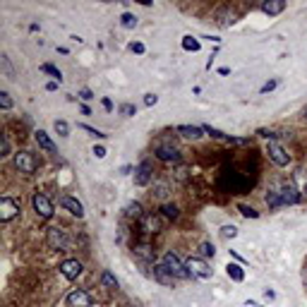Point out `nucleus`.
<instances>
[{"label":"nucleus","instance_id":"f704fd0d","mask_svg":"<svg viewBox=\"0 0 307 307\" xmlns=\"http://www.w3.org/2000/svg\"><path fill=\"white\" fill-rule=\"evenodd\" d=\"M257 135H259V137H264V139H269V142H276V137H278L276 132H271V130H267V127H259V130H257Z\"/></svg>","mask_w":307,"mask_h":307},{"label":"nucleus","instance_id":"4be33fe9","mask_svg":"<svg viewBox=\"0 0 307 307\" xmlns=\"http://www.w3.org/2000/svg\"><path fill=\"white\" fill-rule=\"evenodd\" d=\"M101 283L108 290H118V278H115L110 271H103V273H101Z\"/></svg>","mask_w":307,"mask_h":307},{"label":"nucleus","instance_id":"a211bd4d","mask_svg":"<svg viewBox=\"0 0 307 307\" xmlns=\"http://www.w3.org/2000/svg\"><path fill=\"white\" fill-rule=\"evenodd\" d=\"M238 22V15H235L233 10H228V7H223V10H218L216 12V24L218 27H231Z\"/></svg>","mask_w":307,"mask_h":307},{"label":"nucleus","instance_id":"72a5a7b5","mask_svg":"<svg viewBox=\"0 0 307 307\" xmlns=\"http://www.w3.org/2000/svg\"><path fill=\"white\" fill-rule=\"evenodd\" d=\"M221 235H223L226 240H233V238H238V228H235V226H223V228H221Z\"/></svg>","mask_w":307,"mask_h":307},{"label":"nucleus","instance_id":"b1692460","mask_svg":"<svg viewBox=\"0 0 307 307\" xmlns=\"http://www.w3.org/2000/svg\"><path fill=\"white\" fill-rule=\"evenodd\" d=\"M168 190H171V187H168V182H166V180H156V182H154V195H156L159 199L168 197Z\"/></svg>","mask_w":307,"mask_h":307},{"label":"nucleus","instance_id":"5701e85b","mask_svg":"<svg viewBox=\"0 0 307 307\" xmlns=\"http://www.w3.org/2000/svg\"><path fill=\"white\" fill-rule=\"evenodd\" d=\"M182 48H185V51H192V53H197L199 48H202V43H199L195 36H182Z\"/></svg>","mask_w":307,"mask_h":307},{"label":"nucleus","instance_id":"09e8293b","mask_svg":"<svg viewBox=\"0 0 307 307\" xmlns=\"http://www.w3.org/2000/svg\"><path fill=\"white\" fill-rule=\"evenodd\" d=\"M303 120H307V106L303 108Z\"/></svg>","mask_w":307,"mask_h":307},{"label":"nucleus","instance_id":"2eb2a0df","mask_svg":"<svg viewBox=\"0 0 307 307\" xmlns=\"http://www.w3.org/2000/svg\"><path fill=\"white\" fill-rule=\"evenodd\" d=\"M283 10H286V0H267V2H262V12L269 15V17L281 15Z\"/></svg>","mask_w":307,"mask_h":307},{"label":"nucleus","instance_id":"c9c22d12","mask_svg":"<svg viewBox=\"0 0 307 307\" xmlns=\"http://www.w3.org/2000/svg\"><path fill=\"white\" fill-rule=\"evenodd\" d=\"M0 63H2V68H5V72L10 74V77H15V70H12V63H10V58L2 53L0 55Z\"/></svg>","mask_w":307,"mask_h":307},{"label":"nucleus","instance_id":"a18cd8bd","mask_svg":"<svg viewBox=\"0 0 307 307\" xmlns=\"http://www.w3.org/2000/svg\"><path fill=\"white\" fill-rule=\"evenodd\" d=\"M101 106L110 113V110H113V101H110V99H101Z\"/></svg>","mask_w":307,"mask_h":307},{"label":"nucleus","instance_id":"49530a36","mask_svg":"<svg viewBox=\"0 0 307 307\" xmlns=\"http://www.w3.org/2000/svg\"><path fill=\"white\" fill-rule=\"evenodd\" d=\"M58 84H60V82H55V79L53 82H48V84H46V91H55L58 89Z\"/></svg>","mask_w":307,"mask_h":307},{"label":"nucleus","instance_id":"412c9836","mask_svg":"<svg viewBox=\"0 0 307 307\" xmlns=\"http://www.w3.org/2000/svg\"><path fill=\"white\" fill-rule=\"evenodd\" d=\"M125 216L130 218H142L144 216V209H142V204L139 202H130L125 206Z\"/></svg>","mask_w":307,"mask_h":307},{"label":"nucleus","instance_id":"dca6fc26","mask_svg":"<svg viewBox=\"0 0 307 307\" xmlns=\"http://www.w3.org/2000/svg\"><path fill=\"white\" fill-rule=\"evenodd\" d=\"M34 139H36V144L41 146V149H46V151H51V154H55L58 151V146L53 144V139L48 137V132H43V130H36L34 132Z\"/></svg>","mask_w":307,"mask_h":307},{"label":"nucleus","instance_id":"20e7f679","mask_svg":"<svg viewBox=\"0 0 307 307\" xmlns=\"http://www.w3.org/2000/svg\"><path fill=\"white\" fill-rule=\"evenodd\" d=\"M46 242H48L53 250H58V252H65V250L70 247V238H68V233H65L63 228H48Z\"/></svg>","mask_w":307,"mask_h":307},{"label":"nucleus","instance_id":"f3484780","mask_svg":"<svg viewBox=\"0 0 307 307\" xmlns=\"http://www.w3.org/2000/svg\"><path fill=\"white\" fill-rule=\"evenodd\" d=\"M175 132H178L180 137H185V139H199V137L204 135V130L197 125H178Z\"/></svg>","mask_w":307,"mask_h":307},{"label":"nucleus","instance_id":"39448f33","mask_svg":"<svg viewBox=\"0 0 307 307\" xmlns=\"http://www.w3.org/2000/svg\"><path fill=\"white\" fill-rule=\"evenodd\" d=\"M32 206H34V211H36L41 218H53L55 214V209H53V204H51V199L46 197V195H41V192H36L34 197H32Z\"/></svg>","mask_w":307,"mask_h":307},{"label":"nucleus","instance_id":"cd10ccee","mask_svg":"<svg viewBox=\"0 0 307 307\" xmlns=\"http://www.w3.org/2000/svg\"><path fill=\"white\" fill-rule=\"evenodd\" d=\"M120 24H123L125 29H135V27H137V17H135L132 12H123V17H120Z\"/></svg>","mask_w":307,"mask_h":307},{"label":"nucleus","instance_id":"6e6552de","mask_svg":"<svg viewBox=\"0 0 307 307\" xmlns=\"http://www.w3.org/2000/svg\"><path fill=\"white\" fill-rule=\"evenodd\" d=\"M19 214V202L12 197H2L0 199V221L2 223H7V221H12V218Z\"/></svg>","mask_w":307,"mask_h":307},{"label":"nucleus","instance_id":"1a4fd4ad","mask_svg":"<svg viewBox=\"0 0 307 307\" xmlns=\"http://www.w3.org/2000/svg\"><path fill=\"white\" fill-rule=\"evenodd\" d=\"M60 273H63L68 281L79 278V276H82V262H79V259H65V262L60 264Z\"/></svg>","mask_w":307,"mask_h":307},{"label":"nucleus","instance_id":"c03bdc74","mask_svg":"<svg viewBox=\"0 0 307 307\" xmlns=\"http://www.w3.org/2000/svg\"><path fill=\"white\" fill-rule=\"evenodd\" d=\"M94 156H96V159H103V156H106V149H103V146H94Z\"/></svg>","mask_w":307,"mask_h":307},{"label":"nucleus","instance_id":"de8ad7c7","mask_svg":"<svg viewBox=\"0 0 307 307\" xmlns=\"http://www.w3.org/2000/svg\"><path fill=\"white\" fill-rule=\"evenodd\" d=\"M264 298H267V300H273V298H276V293H273V290H264Z\"/></svg>","mask_w":307,"mask_h":307},{"label":"nucleus","instance_id":"aec40b11","mask_svg":"<svg viewBox=\"0 0 307 307\" xmlns=\"http://www.w3.org/2000/svg\"><path fill=\"white\" fill-rule=\"evenodd\" d=\"M226 273L233 278L235 283L245 281V271H242V267H240V264H228V267H226Z\"/></svg>","mask_w":307,"mask_h":307},{"label":"nucleus","instance_id":"4468645a","mask_svg":"<svg viewBox=\"0 0 307 307\" xmlns=\"http://www.w3.org/2000/svg\"><path fill=\"white\" fill-rule=\"evenodd\" d=\"M60 206H63V209H68V211H70L72 216H77V218L84 216V206H82V202H79V199L63 197V199H60Z\"/></svg>","mask_w":307,"mask_h":307},{"label":"nucleus","instance_id":"8fccbe9b","mask_svg":"<svg viewBox=\"0 0 307 307\" xmlns=\"http://www.w3.org/2000/svg\"><path fill=\"white\" fill-rule=\"evenodd\" d=\"M305 195H307V185H305Z\"/></svg>","mask_w":307,"mask_h":307},{"label":"nucleus","instance_id":"473e14b6","mask_svg":"<svg viewBox=\"0 0 307 307\" xmlns=\"http://www.w3.org/2000/svg\"><path fill=\"white\" fill-rule=\"evenodd\" d=\"M0 108H2V110H10V108H12V99H10V94H7L5 89L0 91Z\"/></svg>","mask_w":307,"mask_h":307},{"label":"nucleus","instance_id":"c756f323","mask_svg":"<svg viewBox=\"0 0 307 307\" xmlns=\"http://www.w3.org/2000/svg\"><path fill=\"white\" fill-rule=\"evenodd\" d=\"M53 127H55V132H58L60 137H68V135H70V125H68L65 120H55Z\"/></svg>","mask_w":307,"mask_h":307},{"label":"nucleus","instance_id":"58836bf2","mask_svg":"<svg viewBox=\"0 0 307 307\" xmlns=\"http://www.w3.org/2000/svg\"><path fill=\"white\" fill-rule=\"evenodd\" d=\"M130 51H132V53H137V55H142L146 48H144V43H142V41H132V43H130Z\"/></svg>","mask_w":307,"mask_h":307},{"label":"nucleus","instance_id":"ddd939ff","mask_svg":"<svg viewBox=\"0 0 307 307\" xmlns=\"http://www.w3.org/2000/svg\"><path fill=\"white\" fill-rule=\"evenodd\" d=\"M156 159L163 163H180L182 161L180 151H178L175 146H159V149H156Z\"/></svg>","mask_w":307,"mask_h":307},{"label":"nucleus","instance_id":"a19ab883","mask_svg":"<svg viewBox=\"0 0 307 307\" xmlns=\"http://www.w3.org/2000/svg\"><path fill=\"white\" fill-rule=\"evenodd\" d=\"M10 154V142H7V137H2L0 139V156H7Z\"/></svg>","mask_w":307,"mask_h":307},{"label":"nucleus","instance_id":"2f4dec72","mask_svg":"<svg viewBox=\"0 0 307 307\" xmlns=\"http://www.w3.org/2000/svg\"><path fill=\"white\" fill-rule=\"evenodd\" d=\"M118 113H120L123 118H132V115L137 113V108H135L132 103H120V108H118Z\"/></svg>","mask_w":307,"mask_h":307},{"label":"nucleus","instance_id":"a878e982","mask_svg":"<svg viewBox=\"0 0 307 307\" xmlns=\"http://www.w3.org/2000/svg\"><path fill=\"white\" fill-rule=\"evenodd\" d=\"M161 211H163V216L171 218V221H175V218L180 216V211H178V206H175V204H163Z\"/></svg>","mask_w":307,"mask_h":307},{"label":"nucleus","instance_id":"e433bc0d","mask_svg":"<svg viewBox=\"0 0 307 307\" xmlns=\"http://www.w3.org/2000/svg\"><path fill=\"white\" fill-rule=\"evenodd\" d=\"M82 130H84V132H89L91 137H96V139H103V137H106V135H103V132H101V130H94V127H89V125H84V123H82Z\"/></svg>","mask_w":307,"mask_h":307},{"label":"nucleus","instance_id":"423d86ee","mask_svg":"<svg viewBox=\"0 0 307 307\" xmlns=\"http://www.w3.org/2000/svg\"><path fill=\"white\" fill-rule=\"evenodd\" d=\"M15 168H17L19 173H27V175L36 173V159H34V154L17 151V154H15Z\"/></svg>","mask_w":307,"mask_h":307},{"label":"nucleus","instance_id":"79ce46f5","mask_svg":"<svg viewBox=\"0 0 307 307\" xmlns=\"http://www.w3.org/2000/svg\"><path fill=\"white\" fill-rule=\"evenodd\" d=\"M159 103V96L156 94H146L144 96V106H156Z\"/></svg>","mask_w":307,"mask_h":307},{"label":"nucleus","instance_id":"f03ea898","mask_svg":"<svg viewBox=\"0 0 307 307\" xmlns=\"http://www.w3.org/2000/svg\"><path fill=\"white\" fill-rule=\"evenodd\" d=\"M276 187V192H278V199H281V206H288V204H298L300 202V192H298V187L293 185V182H278V185H273Z\"/></svg>","mask_w":307,"mask_h":307},{"label":"nucleus","instance_id":"c85d7f7f","mask_svg":"<svg viewBox=\"0 0 307 307\" xmlns=\"http://www.w3.org/2000/svg\"><path fill=\"white\" fill-rule=\"evenodd\" d=\"M238 211L245 218H259V211H254L252 206H247V204H238Z\"/></svg>","mask_w":307,"mask_h":307},{"label":"nucleus","instance_id":"f257e3e1","mask_svg":"<svg viewBox=\"0 0 307 307\" xmlns=\"http://www.w3.org/2000/svg\"><path fill=\"white\" fill-rule=\"evenodd\" d=\"M163 264L168 267V271L175 276V278H180V281H187V278H192V273L187 271L185 267V262H180V257L175 252H166L163 254Z\"/></svg>","mask_w":307,"mask_h":307},{"label":"nucleus","instance_id":"6ab92c4d","mask_svg":"<svg viewBox=\"0 0 307 307\" xmlns=\"http://www.w3.org/2000/svg\"><path fill=\"white\" fill-rule=\"evenodd\" d=\"M142 228L149 231V233H156V231L161 228V221L156 216H151V214H144V216H142Z\"/></svg>","mask_w":307,"mask_h":307},{"label":"nucleus","instance_id":"ea45409f","mask_svg":"<svg viewBox=\"0 0 307 307\" xmlns=\"http://www.w3.org/2000/svg\"><path fill=\"white\" fill-rule=\"evenodd\" d=\"M276 87H278V79H269V82H267V84H264L259 91H262V94H269V91H273Z\"/></svg>","mask_w":307,"mask_h":307},{"label":"nucleus","instance_id":"7c9ffc66","mask_svg":"<svg viewBox=\"0 0 307 307\" xmlns=\"http://www.w3.org/2000/svg\"><path fill=\"white\" fill-rule=\"evenodd\" d=\"M135 254H139L142 259H149V262H154V252H151V247H149V245H139V247L135 250Z\"/></svg>","mask_w":307,"mask_h":307},{"label":"nucleus","instance_id":"7ed1b4c3","mask_svg":"<svg viewBox=\"0 0 307 307\" xmlns=\"http://www.w3.org/2000/svg\"><path fill=\"white\" fill-rule=\"evenodd\" d=\"M185 267H187V271H190L195 278H211V273H214V269H211L202 257H190V259L185 262Z\"/></svg>","mask_w":307,"mask_h":307},{"label":"nucleus","instance_id":"f8f14e48","mask_svg":"<svg viewBox=\"0 0 307 307\" xmlns=\"http://www.w3.org/2000/svg\"><path fill=\"white\" fill-rule=\"evenodd\" d=\"M154 278L161 283V286H173L175 283V276L168 271V267L163 262H154Z\"/></svg>","mask_w":307,"mask_h":307},{"label":"nucleus","instance_id":"4c0bfd02","mask_svg":"<svg viewBox=\"0 0 307 307\" xmlns=\"http://www.w3.org/2000/svg\"><path fill=\"white\" fill-rule=\"evenodd\" d=\"M202 254H204V257H214V254H216V247H214L211 242H202Z\"/></svg>","mask_w":307,"mask_h":307},{"label":"nucleus","instance_id":"37998d69","mask_svg":"<svg viewBox=\"0 0 307 307\" xmlns=\"http://www.w3.org/2000/svg\"><path fill=\"white\" fill-rule=\"evenodd\" d=\"M79 99H82V101H91V99H94V94H91V89H82V91H79Z\"/></svg>","mask_w":307,"mask_h":307},{"label":"nucleus","instance_id":"9b49d317","mask_svg":"<svg viewBox=\"0 0 307 307\" xmlns=\"http://www.w3.org/2000/svg\"><path fill=\"white\" fill-rule=\"evenodd\" d=\"M149 182H151V163L142 161L135 168V185H137V187H146Z\"/></svg>","mask_w":307,"mask_h":307},{"label":"nucleus","instance_id":"9d476101","mask_svg":"<svg viewBox=\"0 0 307 307\" xmlns=\"http://www.w3.org/2000/svg\"><path fill=\"white\" fill-rule=\"evenodd\" d=\"M68 307H91V298L87 290L74 288L68 293Z\"/></svg>","mask_w":307,"mask_h":307},{"label":"nucleus","instance_id":"393cba45","mask_svg":"<svg viewBox=\"0 0 307 307\" xmlns=\"http://www.w3.org/2000/svg\"><path fill=\"white\" fill-rule=\"evenodd\" d=\"M41 72H46V74H51V77H55V82H63V72H60L55 65H51V63H43V65H41Z\"/></svg>","mask_w":307,"mask_h":307},{"label":"nucleus","instance_id":"0eeeda50","mask_svg":"<svg viewBox=\"0 0 307 307\" xmlns=\"http://www.w3.org/2000/svg\"><path fill=\"white\" fill-rule=\"evenodd\" d=\"M267 154H269L271 161L276 163V166H281V168L290 163V154L281 144H278V142H269V144H267Z\"/></svg>","mask_w":307,"mask_h":307},{"label":"nucleus","instance_id":"bb28decb","mask_svg":"<svg viewBox=\"0 0 307 307\" xmlns=\"http://www.w3.org/2000/svg\"><path fill=\"white\" fill-rule=\"evenodd\" d=\"M267 204H269V209H278V206H281V199H278L276 187H271L269 190V195H267Z\"/></svg>","mask_w":307,"mask_h":307}]
</instances>
